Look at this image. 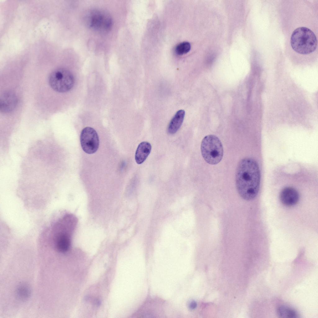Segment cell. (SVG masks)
<instances>
[{"instance_id": "5b68a950", "label": "cell", "mask_w": 318, "mask_h": 318, "mask_svg": "<svg viewBox=\"0 0 318 318\" xmlns=\"http://www.w3.org/2000/svg\"><path fill=\"white\" fill-rule=\"evenodd\" d=\"M49 85L55 91L60 93L67 92L73 87L74 78L69 70L62 68L53 71L48 79Z\"/></svg>"}, {"instance_id": "3957f363", "label": "cell", "mask_w": 318, "mask_h": 318, "mask_svg": "<svg viewBox=\"0 0 318 318\" xmlns=\"http://www.w3.org/2000/svg\"><path fill=\"white\" fill-rule=\"evenodd\" d=\"M201 150L203 159L209 164L216 165L223 158V145L219 139L216 135L211 134L205 136L201 142Z\"/></svg>"}, {"instance_id": "277c9868", "label": "cell", "mask_w": 318, "mask_h": 318, "mask_svg": "<svg viewBox=\"0 0 318 318\" xmlns=\"http://www.w3.org/2000/svg\"><path fill=\"white\" fill-rule=\"evenodd\" d=\"M86 21L89 27L99 32L109 31L112 27L113 20L110 15L102 10H91L86 15Z\"/></svg>"}, {"instance_id": "7c38bea8", "label": "cell", "mask_w": 318, "mask_h": 318, "mask_svg": "<svg viewBox=\"0 0 318 318\" xmlns=\"http://www.w3.org/2000/svg\"><path fill=\"white\" fill-rule=\"evenodd\" d=\"M191 49L189 43L187 42L181 43L177 45L175 49L176 53L179 55H182L188 53Z\"/></svg>"}, {"instance_id": "8992f818", "label": "cell", "mask_w": 318, "mask_h": 318, "mask_svg": "<svg viewBox=\"0 0 318 318\" xmlns=\"http://www.w3.org/2000/svg\"><path fill=\"white\" fill-rule=\"evenodd\" d=\"M80 142L83 150L88 154L95 152L99 147L98 135L96 130L90 127H86L82 129L80 135Z\"/></svg>"}, {"instance_id": "8fae6325", "label": "cell", "mask_w": 318, "mask_h": 318, "mask_svg": "<svg viewBox=\"0 0 318 318\" xmlns=\"http://www.w3.org/2000/svg\"><path fill=\"white\" fill-rule=\"evenodd\" d=\"M277 313L280 317L296 318L298 317L296 311L293 309L285 306L279 307L277 309Z\"/></svg>"}, {"instance_id": "5bb4252c", "label": "cell", "mask_w": 318, "mask_h": 318, "mask_svg": "<svg viewBox=\"0 0 318 318\" xmlns=\"http://www.w3.org/2000/svg\"><path fill=\"white\" fill-rule=\"evenodd\" d=\"M196 303L193 301L190 302L189 305V308L191 309L194 308L196 307Z\"/></svg>"}, {"instance_id": "52a82bcc", "label": "cell", "mask_w": 318, "mask_h": 318, "mask_svg": "<svg viewBox=\"0 0 318 318\" xmlns=\"http://www.w3.org/2000/svg\"><path fill=\"white\" fill-rule=\"evenodd\" d=\"M17 99L15 94L11 91H6L0 97V110L3 113L11 111L16 107Z\"/></svg>"}, {"instance_id": "30bf717a", "label": "cell", "mask_w": 318, "mask_h": 318, "mask_svg": "<svg viewBox=\"0 0 318 318\" xmlns=\"http://www.w3.org/2000/svg\"><path fill=\"white\" fill-rule=\"evenodd\" d=\"M185 115L183 110H179L176 112L168 126L167 131L169 134H174L178 130L183 123Z\"/></svg>"}, {"instance_id": "9c48e42d", "label": "cell", "mask_w": 318, "mask_h": 318, "mask_svg": "<svg viewBox=\"0 0 318 318\" xmlns=\"http://www.w3.org/2000/svg\"><path fill=\"white\" fill-rule=\"evenodd\" d=\"M151 149V145L148 142L143 141L139 143L135 154V158L136 163L140 164L144 162L149 155Z\"/></svg>"}, {"instance_id": "4fadbf2b", "label": "cell", "mask_w": 318, "mask_h": 318, "mask_svg": "<svg viewBox=\"0 0 318 318\" xmlns=\"http://www.w3.org/2000/svg\"><path fill=\"white\" fill-rule=\"evenodd\" d=\"M17 293L19 298L22 300H25L29 296L30 293V290L27 286L21 285L18 288Z\"/></svg>"}, {"instance_id": "6da1fadb", "label": "cell", "mask_w": 318, "mask_h": 318, "mask_svg": "<svg viewBox=\"0 0 318 318\" xmlns=\"http://www.w3.org/2000/svg\"><path fill=\"white\" fill-rule=\"evenodd\" d=\"M300 6L288 12L286 47L292 58L317 60L318 1L301 0Z\"/></svg>"}, {"instance_id": "7a4b0ae2", "label": "cell", "mask_w": 318, "mask_h": 318, "mask_svg": "<svg viewBox=\"0 0 318 318\" xmlns=\"http://www.w3.org/2000/svg\"><path fill=\"white\" fill-rule=\"evenodd\" d=\"M261 176L259 164L254 159L246 157L239 161L235 180L237 189L241 198L250 201L256 197L260 189Z\"/></svg>"}, {"instance_id": "ba28073f", "label": "cell", "mask_w": 318, "mask_h": 318, "mask_svg": "<svg viewBox=\"0 0 318 318\" xmlns=\"http://www.w3.org/2000/svg\"><path fill=\"white\" fill-rule=\"evenodd\" d=\"M281 202L284 205L291 207L295 205L298 202L299 196L298 192L294 188L286 187L281 190L279 195Z\"/></svg>"}]
</instances>
